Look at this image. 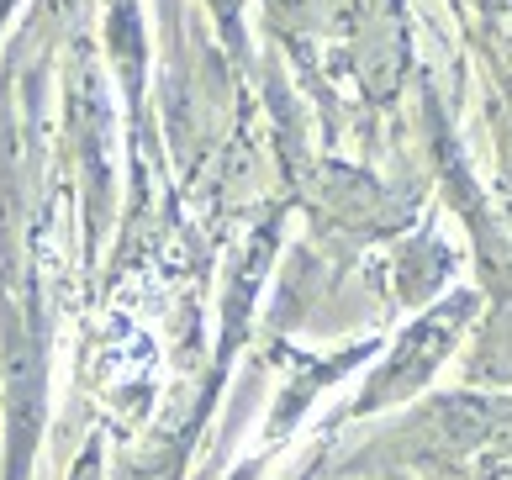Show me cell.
<instances>
[{
	"label": "cell",
	"mask_w": 512,
	"mask_h": 480,
	"mask_svg": "<svg viewBox=\"0 0 512 480\" xmlns=\"http://www.w3.org/2000/svg\"><path fill=\"white\" fill-rule=\"evenodd\" d=\"M465 317H470V301H449V306H439V312L423 322V328H412L407 343L396 349V359L386 364V375L370 380V401H365V407H375V401H396V391H412L417 380L444 359L449 338L465 328Z\"/></svg>",
	"instance_id": "cell-1"
}]
</instances>
